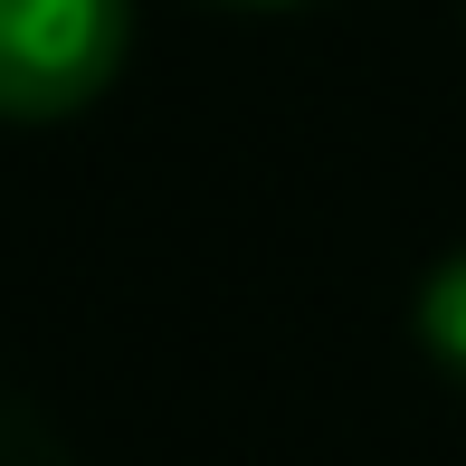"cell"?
I'll use <instances>...</instances> for the list:
<instances>
[{
    "label": "cell",
    "instance_id": "1",
    "mask_svg": "<svg viewBox=\"0 0 466 466\" xmlns=\"http://www.w3.org/2000/svg\"><path fill=\"white\" fill-rule=\"evenodd\" d=\"M134 57V0H0V124H57Z\"/></svg>",
    "mask_w": 466,
    "mask_h": 466
},
{
    "label": "cell",
    "instance_id": "2",
    "mask_svg": "<svg viewBox=\"0 0 466 466\" xmlns=\"http://www.w3.org/2000/svg\"><path fill=\"white\" fill-rule=\"evenodd\" d=\"M419 343H429L438 371L466 380V248H457V258H438L429 286H419Z\"/></svg>",
    "mask_w": 466,
    "mask_h": 466
},
{
    "label": "cell",
    "instance_id": "3",
    "mask_svg": "<svg viewBox=\"0 0 466 466\" xmlns=\"http://www.w3.org/2000/svg\"><path fill=\"white\" fill-rule=\"evenodd\" d=\"M0 466H67V457H57V438H48V419L19 410L10 390H0Z\"/></svg>",
    "mask_w": 466,
    "mask_h": 466
},
{
    "label": "cell",
    "instance_id": "4",
    "mask_svg": "<svg viewBox=\"0 0 466 466\" xmlns=\"http://www.w3.org/2000/svg\"><path fill=\"white\" fill-rule=\"evenodd\" d=\"M219 10H314V0H219Z\"/></svg>",
    "mask_w": 466,
    "mask_h": 466
}]
</instances>
